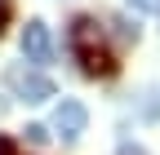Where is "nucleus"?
Masks as SVG:
<instances>
[{
    "label": "nucleus",
    "mask_w": 160,
    "mask_h": 155,
    "mask_svg": "<svg viewBox=\"0 0 160 155\" xmlns=\"http://www.w3.org/2000/svg\"><path fill=\"white\" fill-rule=\"evenodd\" d=\"M0 155H18V142L13 138H0Z\"/></svg>",
    "instance_id": "10"
},
{
    "label": "nucleus",
    "mask_w": 160,
    "mask_h": 155,
    "mask_svg": "<svg viewBox=\"0 0 160 155\" xmlns=\"http://www.w3.org/2000/svg\"><path fill=\"white\" fill-rule=\"evenodd\" d=\"M85 124H89L85 102H76V98H62V102H58V111H53V129H58V138H62V142H76L80 133H85Z\"/></svg>",
    "instance_id": "4"
},
{
    "label": "nucleus",
    "mask_w": 160,
    "mask_h": 155,
    "mask_svg": "<svg viewBox=\"0 0 160 155\" xmlns=\"http://www.w3.org/2000/svg\"><path fill=\"white\" fill-rule=\"evenodd\" d=\"M5 111H9V102H5V98H0V115H5Z\"/></svg>",
    "instance_id": "11"
},
{
    "label": "nucleus",
    "mask_w": 160,
    "mask_h": 155,
    "mask_svg": "<svg viewBox=\"0 0 160 155\" xmlns=\"http://www.w3.org/2000/svg\"><path fill=\"white\" fill-rule=\"evenodd\" d=\"M67 49H71V58L80 62V71L93 75V80H111V75L120 71V62L111 58V49L102 45L98 18H89V13H76V18H71V27H67Z\"/></svg>",
    "instance_id": "1"
},
{
    "label": "nucleus",
    "mask_w": 160,
    "mask_h": 155,
    "mask_svg": "<svg viewBox=\"0 0 160 155\" xmlns=\"http://www.w3.org/2000/svg\"><path fill=\"white\" fill-rule=\"evenodd\" d=\"M9 22H13V0H0V35H5Z\"/></svg>",
    "instance_id": "8"
},
{
    "label": "nucleus",
    "mask_w": 160,
    "mask_h": 155,
    "mask_svg": "<svg viewBox=\"0 0 160 155\" xmlns=\"http://www.w3.org/2000/svg\"><path fill=\"white\" fill-rule=\"evenodd\" d=\"M22 58L36 62V67L53 62V35H49V27L40 22V18H31V22L22 27Z\"/></svg>",
    "instance_id": "3"
},
{
    "label": "nucleus",
    "mask_w": 160,
    "mask_h": 155,
    "mask_svg": "<svg viewBox=\"0 0 160 155\" xmlns=\"http://www.w3.org/2000/svg\"><path fill=\"white\" fill-rule=\"evenodd\" d=\"M111 27H116V35H120L125 45H138V35H142V27L129 22V18H111Z\"/></svg>",
    "instance_id": "6"
},
{
    "label": "nucleus",
    "mask_w": 160,
    "mask_h": 155,
    "mask_svg": "<svg viewBox=\"0 0 160 155\" xmlns=\"http://www.w3.org/2000/svg\"><path fill=\"white\" fill-rule=\"evenodd\" d=\"M53 133L45 129V124H27V142H49Z\"/></svg>",
    "instance_id": "7"
},
{
    "label": "nucleus",
    "mask_w": 160,
    "mask_h": 155,
    "mask_svg": "<svg viewBox=\"0 0 160 155\" xmlns=\"http://www.w3.org/2000/svg\"><path fill=\"white\" fill-rule=\"evenodd\" d=\"M5 84L13 89V98H22V102H49L53 93H58L49 75H40L31 67H9L5 71Z\"/></svg>",
    "instance_id": "2"
},
{
    "label": "nucleus",
    "mask_w": 160,
    "mask_h": 155,
    "mask_svg": "<svg viewBox=\"0 0 160 155\" xmlns=\"http://www.w3.org/2000/svg\"><path fill=\"white\" fill-rule=\"evenodd\" d=\"M129 9H138V13H160V0H129Z\"/></svg>",
    "instance_id": "9"
},
{
    "label": "nucleus",
    "mask_w": 160,
    "mask_h": 155,
    "mask_svg": "<svg viewBox=\"0 0 160 155\" xmlns=\"http://www.w3.org/2000/svg\"><path fill=\"white\" fill-rule=\"evenodd\" d=\"M133 111H138V120L156 124L160 120V84H147L142 93H138V98H133Z\"/></svg>",
    "instance_id": "5"
}]
</instances>
